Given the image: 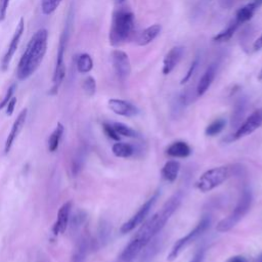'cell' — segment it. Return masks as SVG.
<instances>
[{"mask_svg": "<svg viewBox=\"0 0 262 262\" xmlns=\"http://www.w3.org/2000/svg\"><path fill=\"white\" fill-rule=\"evenodd\" d=\"M47 40L46 29H39L33 34L16 67V78L19 81L29 79L40 67L47 50Z\"/></svg>", "mask_w": 262, "mask_h": 262, "instance_id": "obj_2", "label": "cell"}, {"mask_svg": "<svg viewBox=\"0 0 262 262\" xmlns=\"http://www.w3.org/2000/svg\"><path fill=\"white\" fill-rule=\"evenodd\" d=\"M134 28V15L131 11L120 9L114 12L111 29H110V43L113 46L120 45L127 41L131 36Z\"/></svg>", "mask_w": 262, "mask_h": 262, "instance_id": "obj_3", "label": "cell"}, {"mask_svg": "<svg viewBox=\"0 0 262 262\" xmlns=\"http://www.w3.org/2000/svg\"><path fill=\"white\" fill-rule=\"evenodd\" d=\"M226 122L224 119H216L215 121H213L211 124H209L206 127L205 130V134L207 136H215L217 134H219L224 128H225Z\"/></svg>", "mask_w": 262, "mask_h": 262, "instance_id": "obj_28", "label": "cell"}, {"mask_svg": "<svg viewBox=\"0 0 262 262\" xmlns=\"http://www.w3.org/2000/svg\"><path fill=\"white\" fill-rule=\"evenodd\" d=\"M239 27V25L233 20L232 23H230L226 29H224L223 31H221L220 33H218L217 35L214 36L213 40L215 42H225V41H228L234 34V32L236 31V29Z\"/></svg>", "mask_w": 262, "mask_h": 262, "instance_id": "obj_26", "label": "cell"}, {"mask_svg": "<svg viewBox=\"0 0 262 262\" xmlns=\"http://www.w3.org/2000/svg\"><path fill=\"white\" fill-rule=\"evenodd\" d=\"M184 52V48L182 46H175L172 47L164 57L163 60V74L168 75L170 74L174 68L177 66L179 60L181 59Z\"/></svg>", "mask_w": 262, "mask_h": 262, "instance_id": "obj_15", "label": "cell"}, {"mask_svg": "<svg viewBox=\"0 0 262 262\" xmlns=\"http://www.w3.org/2000/svg\"><path fill=\"white\" fill-rule=\"evenodd\" d=\"M257 8H258V6H257L254 2H251V3L246 4L245 6L241 7V8L236 11L234 20H235L238 25H242V24H244V23L250 20V19L253 17V15H254V13H255V11H256Z\"/></svg>", "mask_w": 262, "mask_h": 262, "instance_id": "obj_21", "label": "cell"}, {"mask_svg": "<svg viewBox=\"0 0 262 262\" xmlns=\"http://www.w3.org/2000/svg\"><path fill=\"white\" fill-rule=\"evenodd\" d=\"M160 192L156 191L139 209L138 211L129 219L127 220L120 228L121 233H128L131 230H133L136 226H138L139 224H141L143 222V220L145 219V217L147 216V214L149 213L151 207L154 206V204L156 203V201L159 198Z\"/></svg>", "mask_w": 262, "mask_h": 262, "instance_id": "obj_8", "label": "cell"}, {"mask_svg": "<svg viewBox=\"0 0 262 262\" xmlns=\"http://www.w3.org/2000/svg\"><path fill=\"white\" fill-rule=\"evenodd\" d=\"M72 211V202L69 201L64 203L58 210L56 221L52 227L53 234L57 235L59 233H63L68 227L69 220H70V214Z\"/></svg>", "mask_w": 262, "mask_h": 262, "instance_id": "obj_14", "label": "cell"}, {"mask_svg": "<svg viewBox=\"0 0 262 262\" xmlns=\"http://www.w3.org/2000/svg\"><path fill=\"white\" fill-rule=\"evenodd\" d=\"M25 31V20L23 17L19 18V21L17 23L16 25V28H15V31L12 35V38L10 40V43L6 49V52L4 53L2 59H1V70L3 72H5L9 64H10V61L14 55V53L16 52V49L18 47V44H19V41H20V38L23 36V33Z\"/></svg>", "mask_w": 262, "mask_h": 262, "instance_id": "obj_11", "label": "cell"}, {"mask_svg": "<svg viewBox=\"0 0 262 262\" xmlns=\"http://www.w3.org/2000/svg\"><path fill=\"white\" fill-rule=\"evenodd\" d=\"M234 1H235V0H221L222 5H223L224 7H230V6L234 3Z\"/></svg>", "mask_w": 262, "mask_h": 262, "instance_id": "obj_39", "label": "cell"}, {"mask_svg": "<svg viewBox=\"0 0 262 262\" xmlns=\"http://www.w3.org/2000/svg\"><path fill=\"white\" fill-rule=\"evenodd\" d=\"M82 88L88 96H93L96 91V82L92 76H88L82 83Z\"/></svg>", "mask_w": 262, "mask_h": 262, "instance_id": "obj_31", "label": "cell"}, {"mask_svg": "<svg viewBox=\"0 0 262 262\" xmlns=\"http://www.w3.org/2000/svg\"><path fill=\"white\" fill-rule=\"evenodd\" d=\"M258 80L262 81V69L260 70V72H259V74H258Z\"/></svg>", "mask_w": 262, "mask_h": 262, "instance_id": "obj_41", "label": "cell"}, {"mask_svg": "<svg viewBox=\"0 0 262 262\" xmlns=\"http://www.w3.org/2000/svg\"><path fill=\"white\" fill-rule=\"evenodd\" d=\"M225 262H248V259L242 255H235V256L229 257Z\"/></svg>", "mask_w": 262, "mask_h": 262, "instance_id": "obj_36", "label": "cell"}, {"mask_svg": "<svg viewBox=\"0 0 262 262\" xmlns=\"http://www.w3.org/2000/svg\"><path fill=\"white\" fill-rule=\"evenodd\" d=\"M166 152L172 158H186L191 154V148L184 141H175L168 146Z\"/></svg>", "mask_w": 262, "mask_h": 262, "instance_id": "obj_18", "label": "cell"}, {"mask_svg": "<svg viewBox=\"0 0 262 262\" xmlns=\"http://www.w3.org/2000/svg\"><path fill=\"white\" fill-rule=\"evenodd\" d=\"M257 262H262V255L258 257V259H257Z\"/></svg>", "mask_w": 262, "mask_h": 262, "instance_id": "obj_42", "label": "cell"}, {"mask_svg": "<svg viewBox=\"0 0 262 262\" xmlns=\"http://www.w3.org/2000/svg\"><path fill=\"white\" fill-rule=\"evenodd\" d=\"M62 0H41V11L44 15H49L53 13Z\"/></svg>", "mask_w": 262, "mask_h": 262, "instance_id": "obj_30", "label": "cell"}, {"mask_svg": "<svg viewBox=\"0 0 262 262\" xmlns=\"http://www.w3.org/2000/svg\"><path fill=\"white\" fill-rule=\"evenodd\" d=\"M210 224H211L210 216H204L191 231H189L186 235L179 238L173 245L170 253L168 254L167 260L170 262L174 261L179 256V254L181 253V251L184 248H186L189 244H191L193 241H195L199 236H201L210 227Z\"/></svg>", "mask_w": 262, "mask_h": 262, "instance_id": "obj_7", "label": "cell"}, {"mask_svg": "<svg viewBox=\"0 0 262 262\" xmlns=\"http://www.w3.org/2000/svg\"><path fill=\"white\" fill-rule=\"evenodd\" d=\"M216 66L215 64H211L208 67V69L206 70V72L204 73V75L202 76V78L200 79L198 86H196V95L198 96H202L211 86L212 82L215 79L216 76Z\"/></svg>", "mask_w": 262, "mask_h": 262, "instance_id": "obj_16", "label": "cell"}, {"mask_svg": "<svg viewBox=\"0 0 262 262\" xmlns=\"http://www.w3.org/2000/svg\"><path fill=\"white\" fill-rule=\"evenodd\" d=\"M161 30H162V28L158 24L149 26L148 28H146L145 30H143L140 33V35L137 39V44L140 46H145V45L149 44L151 41H154L157 38V36L160 34Z\"/></svg>", "mask_w": 262, "mask_h": 262, "instance_id": "obj_20", "label": "cell"}, {"mask_svg": "<svg viewBox=\"0 0 262 262\" xmlns=\"http://www.w3.org/2000/svg\"><path fill=\"white\" fill-rule=\"evenodd\" d=\"M15 89H16V84H15V83L11 84V85L8 87V89H7V91H6V93H5L4 97H3V99L0 101V110H2L3 107L6 106V104L8 103V101L12 98V95H13Z\"/></svg>", "mask_w": 262, "mask_h": 262, "instance_id": "obj_33", "label": "cell"}, {"mask_svg": "<svg viewBox=\"0 0 262 262\" xmlns=\"http://www.w3.org/2000/svg\"><path fill=\"white\" fill-rule=\"evenodd\" d=\"M77 70L81 74L89 73L93 68V60L88 53H82L77 58Z\"/></svg>", "mask_w": 262, "mask_h": 262, "instance_id": "obj_25", "label": "cell"}, {"mask_svg": "<svg viewBox=\"0 0 262 262\" xmlns=\"http://www.w3.org/2000/svg\"><path fill=\"white\" fill-rule=\"evenodd\" d=\"M111 57H112L113 68L115 70V73L118 79L124 82L129 77L131 72V63H130L128 54L122 50L116 49L112 52Z\"/></svg>", "mask_w": 262, "mask_h": 262, "instance_id": "obj_10", "label": "cell"}, {"mask_svg": "<svg viewBox=\"0 0 262 262\" xmlns=\"http://www.w3.org/2000/svg\"><path fill=\"white\" fill-rule=\"evenodd\" d=\"M257 6H260V5H262V0H254L253 1Z\"/></svg>", "mask_w": 262, "mask_h": 262, "instance_id": "obj_40", "label": "cell"}, {"mask_svg": "<svg viewBox=\"0 0 262 262\" xmlns=\"http://www.w3.org/2000/svg\"><path fill=\"white\" fill-rule=\"evenodd\" d=\"M198 64H199V58H195L193 61H192V63L190 64V67H189V69H188V71L186 72V74H185V76L182 78V80H181V84H185L186 82H188L189 81V79L191 78V76L193 75V73H194V71H195V69L198 68Z\"/></svg>", "mask_w": 262, "mask_h": 262, "instance_id": "obj_34", "label": "cell"}, {"mask_svg": "<svg viewBox=\"0 0 262 262\" xmlns=\"http://www.w3.org/2000/svg\"><path fill=\"white\" fill-rule=\"evenodd\" d=\"M62 133H63V126L61 123H58L48 139V148L50 151H55L57 149Z\"/></svg>", "mask_w": 262, "mask_h": 262, "instance_id": "obj_27", "label": "cell"}, {"mask_svg": "<svg viewBox=\"0 0 262 262\" xmlns=\"http://www.w3.org/2000/svg\"><path fill=\"white\" fill-rule=\"evenodd\" d=\"M118 2H123V1H125V0H117Z\"/></svg>", "mask_w": 262, "mask_h": 262, "instance_id": "obj_43", "label": "cell"}, {"mask_svg": "<svg viewBox=\"0 0 262 262\" xmlns=\"http://www.w3.org/2000/svg\"><path fill=\"white\" fill-rule=\"evenodd\" d=\"M27 115H28V110L27 108L21 110V112L18 114L17 118L13 122L11 130H10V132H9L7 138H6L5 144H4V154L5 155H7L10 151L11 146H12L15 138L18 136L19 132L21 131V129H23V127H24V125L26 123Z\"/></svg>", "mask_w": 262, "mask_h": 262, "instance_id": "obj_13", "label": "cell"}, {"mask_svg": "<svg viewBox=\"0 0 262 262\" xmlns=\"http://www.w3.org/2000/svg\"><path fill=\"white\" fill-rule=\"evenodd\" d=\"M252 202H253V194L251 189L245 188L233 211L227 217L223 218L217 223L216 230L218 232H226V231H229L231 228H233L249 212Z\"/></svg>", "mask_w": 262, "mask_h": 262, "instance_id": "obj_5", "label": "cell"}, {"mask_svg": "<svg viewBox=\"0 0 262 262\" xmlns=\"http://www.w3.org/2000/svg\"><path fill=\"white\" fill-rule=\"evenodd\" d=\"M182 198L183 193L181 191L175 192L164 204L160 211H158L146 222H144L143 225L140 226V228L122 251L119 257V262H133L135 258H137L144 247L164 228L170 217L180 206Z\"/></svg>", "mask_w": 262, "mask_h": 262, "instance_id": "obj_1", "label": "cell"}, {"mask_svg": "<svg viewBox=\"0 0 262 262\" xmlns=\"http://www.w3.org/2000/svg\"><path fill=\"white\" fill-rule=\"evenodd\" d=\"M114 129L116 130V132L119 134V135H122V136H126V137H132V138H135V137H138V133L133 130L132 128H130L129 126L123 124V123H120V122H115L112 124Z\"/></svg>", "mask_w": 262, "mask_h": 262, "instance_id": "obj_29", "label": "cell"}, {"mask_svg": "<svg viewBox=\"0 0 262 262\" xmlns=\"http://www.w3.org/2000/svg\"><path fill=\"white\" fill-rule=\"evenodd\" d=\"M231 170L232 168L228 166H219L207 170L198 179L195 183L196 188L202 192H208L216 188L231 175Z\"/></svg>", "mask_w": 262, "mask_h": 262, "instance_id": "obj_6", "label": "cell"}, {"mask_svg": "<svg viewBox=\"0 0 262 262\" xmlns=\"http://www.w3.org/2000/svg\"><path fill=\"white\" fill-rule=\"evenodd\" d=\"M112 151L118 158H129L134 155L135 148L130 143L118 141L112 146Z\"/></svg>", "mask_w": 262, "mask_h": 262, "instance_id": "obj_24", "label": "cell"}, {"mask_svg": "<svg viewBox=\"0 0 262 262\" xmlns=\"http://www.w3.org/2000/svg\"><path fill=\"white\" fill-rule=\"evenodd\" d=\"M90 249V241L87 237L81 238L73 255L72 262H85Z\"/></svg>", "mask_w": 262, "mask_h": 262, "instance_id": "obj_23", "label": "cell"}, {"mask_svg": "<svg viewBox=\"0 0 262 262\" xmlns=\"http://www.w3.org/2000/svg\"><path fill=\"white\" fill-rule=\"evenodd\" d=\"M253 49H254L255 51L262 49V34H261V35L256 39V41L254 42V44H253Z\"/></svg>", "mask_w": 262, "mask_h": 262, "instance_id": "obj_38", "label": "cell"}, {"mask_svg": "<svg viewBox=\"0 0 262 262\" xmlns=\"http://www.w3.org/2000/svg\"><path fill=\"white\" fill-rule=\"evenodd\" d=\"M102 128H103V131L105 133V135L107 137H110L111 139L113 140H116V141H119L120 140V135L116 132V130L114 129L113 125L110 124V123H103L102 124Z\"/></svg>", "mask_w": 262, "mask_h": 262, "instance_id": "obj_32", "label": "cell"}, {"mask_svg": "<svg viewBox=\"0 0 262 262\" xmlns=\"http://www.w3.org/2000/svg\"><path fill=\"white\" fill-rule=\"evenodd\" d=\"M179 170H180V164L177 161H174V160L168 161L162 169V172H161L162 177L166 181L173 182L176 180Z\"/></svg>", "mask_w": 262, "mask_h": 262, "instance_id": "obj_22", "label": "cell"}, {"mask_svg": "<svg viewBox=\"0 0 262 262\" xmlns=\"http://www.w3.org/2000/svg\"><path fill=\"white\" fill-rule=\"evenodd\" d=\"M107 105L112 112L123 117H134L139 113L134 104L123 99L111 98L107 101Z\"/></svg>", "mask_w": 262, "mask_h": 262, "instance_id": "obj_12", "label": "cell"}, {"mask_svg": "<svg viewBox=\"0 0 262 262\" xmlns=\"http://www.w3.org/2000/svg\"><path fill=\"white\" fill-rule=\"evenodd\" d=\"M160 249H161V239L155 237L140 252L141 255H140L139 262H151V260L157 255Z\"/></svg>", "mask_w": 262, "mask_h": 262, "instance_id": "obj_19", "label": "cell"}, {"mask_svg": "<svg viewBox=\"0 0 262 262\" xmlns=\"http://www.w3.org/2000/svg\"><path fill=\"white\" fill-rule=\"evenodd\" d=\"M15 103H16V98H15V97H12V98L8 101V103L6 104V115H7V116H11V115L13 114Z\"/></svg>", "mask_w": 262, "mask_h": 262, "instance_id": "obj_35", "label": "cell"}, {"mask_svg": "<svg viewBox=\"0 0 262 262\" xmlns=\"http://www.w3.org/2000/svg\"><path fill=\"white\" fill-rule=\"evenodd\" d=\"M262 125V108L252 113L235 130L231 136V140H237L242 137L250 135Z\"/></svg>", "mask_w": 262, "mask_h": 262, "instance_id": "obj_9", "label": "cell"}, {"mask_svg": "<svg viewBox=\"0 0 262 262\" xmlns=\"http://www.w3.org/2000/svg\"><path fill=\"white\" fill-rule=\"evenodd\" d=\"M204 253H205V250H204V249H200V250L195 253V255L193 256V258L191 259L190 262H203Z\"/></svg>", "mask_w": 262, "mask_h": 262, "instance_id": "obj_37", "label": "cell"}, {"mask_svg": "<svg viewBox=\"0 0 262 262\" xmlns=\"http://www.w3.org/2000/svg\"><path fill=\"white\" fill-rule=\"evenodd\" d=\"M72 24V15L70 14L67 18L66 25L63 27V30L61 32L59 43L57 47V54H56V60H55V67L54 72L52 76V87L49 91L51 95H54L58 92V89L64 79L66 76V62H64V54H66V48L68 44V40L70 37V27Z\"/></svg>", "mask_w": 262, "mask_h": 262, "instance_id": "obj_4", "label": "cell"}, {"mask_svg": "<svg viewBox=\"0 0 262 262\" xmlns=\"http://www.w3.org/2000/svg\"><path fill=\"white\" fill-rule=\"evenodd\" d=\"M246 110H247V99L245 97H241L234 104L233 111H232V115H231V120H230V124L232 128H237L244 117L246 114Z\"/></svg>", "mask_w": 262, "mask_h": 262, "instance_id": "obj_17", "label": "cell"}]
</instances>
